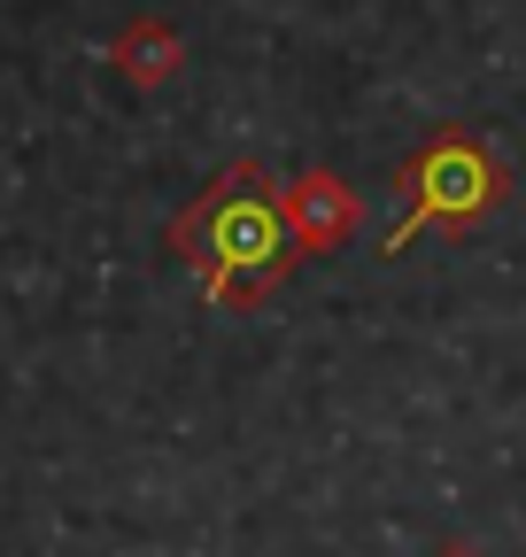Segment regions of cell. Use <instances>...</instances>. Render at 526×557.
Segmentation results:
<instances>
[{"label":"cell","mask_w":526,"mask_h":557,"mask_svg":"<svg viewBox=\"0 0 526 557\" xmlns=\"http://www.w3.org/2000/svg\"><path fill=\"white\" fill-rule=\"evenodd\" d=\"M101 54H109V70H116L132 94H163L178 70H186V39H178L171 16H132Z\"/></svg>","instance_id":"cell-4"},{"label":"cell","mask_w":526,"mask_h":557,"mask_svg":"<svg viewBox=\"0 0 526 557\" xmlns=\"http://www.w3.org/2000/svg\"><path fill=\"white\" fill-rule=\"evenodd\" d=\"M503 163L488 148V132L473 124H434L418 148L394 163V194H403V209L387 218L379 233V256H403L418 233H473L488 225L503 209Z\"/></svg>","instance_id":"cell-2"},{"label":"cell","mask_w":526,"mask_h":557,"mask_svg":"<svg viewBox=\"0 0 526 557\" xmlns=\"http://www.w3.org/2000/svg\"><path fill=\"white\" fill-rule=\"evenodd\" d=\"M434 557H480V549H465V542H449V549H434Z\"/></svg>","instance_id":"cell-5"},{"label":"cell","mask_w":526,"mask_h":557,"mask_svg":"<svg viewBox=\"0 0 526 557\" xmlns=\"http://www.w3.org/2000/svg\"><path fill=\"white\" fill-rule=\"evenodd\" d=\"M171 256L193 271V295L210 310H255L272 302V287H287L302 240L287 225V186L263 171L255 156L225 163L202 194L171 218Z\"/></svg>","instance_id":"cell-1"},{"label":"cell","mask_w":526,"mask_h":557,"mask_svg":"<svg viewBox=\"0 0 526 557\" xmlns=\"http://www.w3.org/2000/svg\"><path fill=\"white\" fill-rule=\"evenodd\" d=\"M287 225H295V240H302V256H334V248H349L356 233H364V194L341 178V171H302L295 186H287Z\"/></svg>","instance_id":"cell-3"}]
</instances>
